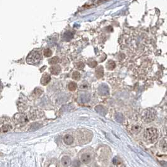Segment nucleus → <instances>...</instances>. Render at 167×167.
Segmentation results:
<instances>
[{
    "instance_id": "nucleus-1",
    "label": "nucleus",
    "mask_w": 167,
    "mask_h": 167,
    "mask_svg": "<svg viewBox=\"0 0 167 167\" xmlns=\"http://www.w3.org/2000/svg\"><path fill=\"white\" fill-rule=\"evenodd\" d=\"M158 130L154 128H150L144 131V138L146 142L149 143H153L158 138Z\"/></svg>"
},
{
    "instance_id": "nucleus-2",
    "label": "nucleus",
    "mask_w": 167,
    "mask_h": 167,
    "mask_svg": "<svg viewBox=\"0 0 167 167\" xmlns=\"http://www.w3.org/2000/svg\"><path fill=\"white\" fill-rule=\"evenodd\" d=\"M41 60V52L38 50H32L26 57V62L28 64L34 65L38 63Z\"/></svg>"
},
{
    "instance_id": "nucleus-3",
    "label": "nucleus",
    "mask_w": 167,
    "mask_h": 167,
    "mask_svg": "<svg viewBox=\"0 0 167 167\" xmlns=\"http://www.w3.org/2000/svg\"><path fill=\"white\" fill-rule=\"evenodd\" d=\"M156 117L155 110L152 109H148L143 112V118L146 122H150L154 120Z\"/></svg>"
},
{
    "instance_id": "nucleus-4",
    "label": "nucleus",
    "mask_w": 167,
    "mask_h": 167,
    "mask_svg": "<svg viewBox=\"0 0 167 167\" xmlns=\"http://www.w3.org/2000/svg\"><path fill=\"white\" fill-rule=\"evenodd\" d=\"M14 120L17 123H23V122H26L28 120H27L26 116L23 114H18L14 116Z\"/></svg>"
},
{
    "instance_id": "nucleus-5",
    "label": "nucleus",
    "mask_w": 167,
    "mask_h": 167,
    "mask_svg": "<svg viewBox=\"0 0 167 167\" xmlns=\"http://www.w3.org/2000/svg\"><path fill=\"white\" fill-rule=\"evenodd\" d=\"M51 79V77H50V75L47 73L44 74L42 76L41 78V84L44 86H46V84L49 83V82L50 81Z\"/></svg>"
},
{
    "instance_id": "nucleus-6",
    "label": "nucleus",
    "mask_w": 167,
    "mask_h": 167,
    "mask_svg": "<svg viewBox=\"0 0 167 167\" xmlns=\"http://www.w3.org/2000/svg\"><path fill=\"white\" fill-rule=\"evenodd\" d=\"M51 73L54 75H58L60 72L61 68L59 66H52L50 68Z\"/></svg>"
},
{
    "instance_id": "nucleus-7",
    "label": "nucleus",
    "mask_w": 167,
    "mask_h": 167,
    "mask_svg": "<svg viewBox=\"0 0 167 167\" xmlns=\"http://www.w3.org/2000/svg\"><path fill=\"white\" fill-rule=\"evenodd\" d=\"M64 142L67 145H70L74 142V138L70 134H66L64 138Z\"/></svg>"
},
{
    "instance_id": "nucleus-8",
    "label": "nucleus",
    "mask_w": 167,
    "mask_h": 167,
    "mask_svg": "<svg viewBox=\"0 0 167 167\" xmlns=\"http://www.w3.org/2000/svg\"><path fill=\"white\" fill-rule=\"evenodd\" d=\"M81 160L84 163H89L91 161V156L88 153L83 154L81 156Z\"/></svg>"
},
{
    "instance_id": "nucleus-9",
    "label": "nucleus",
    "mask_w": 167,
    "mask_h": 167,
    "mask_svg": "<svg viewBox=\"0 0 167 167\" xmlns=\"http://www.w3.org/2000/svg\"><path fill=\"white\" fill-rule=\"evenodd\" d=\"M96 77L98 78H100L101 77H102L103 75H104V69H103V67L102 66H99L96 70Z\"/></svg>"
},
{
    "instance_id": "nucleus-10",
    "label": "nucleus",
    "mask_w": 167,
    "mask_h": 167,
    "mask_svg": "<svg viewBox=\"0 0 167 167\" xmlns=\"http://www.w3.org/2000/svg\"><path fill=\"white\" fill-rule=\"evenodd\" d=\"M61 162H62V164H63L64 166H69L70 164L71 160L69 157L66 156H64L63 158H62Z\"/></svg>"
},
{
    "instance_id": "nucleus-11",
    "label": "nucleus",
    "mask_w": 167,
    "mask_h": 167,
    "mask_svg": "<svg viewBox=\"0 0 167 167\" xmlns=\"http://www.w3.org/2000/svg\"><path fill=\"white\" fill-rule=\"evenodd\" d=\"M113 164L115 165H117L118 167H125V166L122 164V162H121V160H120V158H118L117 156L114 157L113 159Z\"/></svg>"
},
{
    "instance_id": "nucleus-12",
    "label": "nucleus",
    "mask_w": 167,
    "mask_h": 167,
    "mask_svg": "<svg viewBox=\"0 0 167 167\" xmlns=\"http://www.w3.org/2000/svg\"><path fill=\"white\" fill-rule=\"evenodd\" d=\"M68 89H69L70 91H74L77 89V84H76V82H72L70 83H69L68 86Z\"/></svg>"
},
{
    "instance_id": "nucleus-13",
    "label": "nucleus",
    "mask_w": 167,
    "mask_h": 167,
    "mask_svg": "<svg viewBox=\"0 0 167 167\" xmlns=\"http://www.w3.org/2000/svg\"><path fill=\"white\" fill-rule=\"evenodd\" d=\"M116 67V64H115L114 62L112 60H109V62L107 63V68L109 70H112L115 68Z\"/></svg>"
},
{
    "instance_id": "nucleus-14",
    "label": "nucleus",
    "mask_w": 167,
    "mask_h": 167,
    "mask_svg": "<svg viewBox=\"0 0 167 167\" xmlns=\"http://www.w3.org/2000/svg\"><path fill=\"white\" fill-rule=\"evenodd\" d=\"M58 61H59V58L58 57H54L49 60L48 63L51 65H55L58 63Z\"/></svg>"
},
{
    "instance_id": "nucleus-15",
    "label": "nucleus",
    "mask_w": 167,
    "mask_h": 167,
    "mask_svg": "<svg viewBox=\"0 0 167 167\" xmlns=\"http://www.w3.org/2000/svg\"><path fill=\"white\" fill-rule=\"evenodd\" d=\"M161 145H162V148L164 150L167 151V138H164L163 139V140H162Z\"/></svg>"
},
{
    "instance_id": "nucleus-16",
    "label": "nucleus",
    "mask_w": 167,
    "mask_h": 167,
    "mask_svg": "<svg viewBox=\"0 0 167 167\" xmlns=\"http://www.w3.org/2000/svg\"><path fill=\"white\" fill-rule=\"evenodd\" d=\"M12 129V126L8 124H5L2 126V130L3 132H7V131H9L10 130H11Z\"/></svg>"
},
{
    "instance_id": "nucleus-17",
    "label": "nucleus",
    "mask_w": 167,
    "mask_h": 167,
    "mask_svg": "<svg viewBox=\"0 0 167 167\" xmlns=\"http://www.w3.org/2000/svg\"><path fill=\"white\" fill-rule=\"evenodd\" d=\"M72 77L74 80H78L80 78V74L79 72L78 71H76L73 73L72 74Z\"/></svg>"
},
{
    "instance_id": "nucleus-18",
    "label": "nucleus",
    "mask_w": 167,
    "mask_h": 167,
    "mask_svg": "<svg viewBox=\"0 0 167 167\" xmlns=\"http://www.w3.org/2000/svg\"><path fill=\"white\" fill-rule=\"evenodd\" d=\"M52 50L50 49L46 48L44 50V55H45V57H50L52 55Z\"/></svg>"
},
{
    "instance_id": "nucleus-19",
    "label": "nucleus",
    "mask_w": 167,
    "mask_h": 167,
    "mask_svg": "<svg viewBox=\"0 0 167 167\" xmlns=\"http://www.w3.org/2000/svg\"><path fill=\"white\" fill-rule=\"evenodd\" d=\"M72 166H73V167H80V162L78 160H76L74 161L73 163H72Z\"/></svg>"
},
{
    "instance_id": "nucleus-20",
    "label": "nucleus",
    "mask_w": 167,
    "mask_h": 167,
    "mask_svg": "<svg viewBox=\"0 0 167 167\" xmlns=\"http://www.w3.org/2000/svg\"><path fill=\"white\" fill-rule=\"evenodd\" d=\"M84 66H84V64L82 62H79L77 64V67H78V69H80V70L82 69V68H84Z\"/></svg>"
},
{
    "instance_id": "nucleus-21",
    "label": "nucleus",
    "mask_w": 167,
    "mask_h": 167,
    "mask_svg": "<svg viewBox=\"0 0 167 167\" xmlns=\"http://www.w3.org/2000/svg\"><path fill=\"white\" fill-rule=\"evenodd\" d=\"M141 129H142V128H141L140 126H134V127L133 128V130H133L134 132H138L139 131H140Z\"/></svg>"
},
{
    "instance_id": "nucleus-22",
    "label": "nucleus",
    "mask_w": 167,
    "mask_h": 167,
    "mask_svg": "<svg viewBox=\"0 0 167 167\" xmlns=\"http://www.w3.org/2000/svg\"><path fill=\"white\" fill-rule=\"evenodd\" d=\"M88 65L91 67H95L97 65V62L96 61L92 60L90 62V63H88Z\"/></svg>"
},
{
    "instance_id": "nucleus-23",
    "label": "nucleus",
    "mask_w": 167,
    "mask_h": 167,
    "mask_svg": "<svg viewBox=\"0 0 167 167\" xmlns=\"http://www.w3.org/2000/svg\"><path fill=\"white\" fill-rule=\"evenodd\" d=\"M161 164L163 165V166L167 167V163L165 162H161Z\"/></svg>"
},
{
    "instance_id": "nucleus-24",
    "label": "nucleus",
    "mask_w": 167,
    "mask_h": 167,
    "mask_svg": "<svg viewBox=\"0 0 167 167\" xmlns=\"http://www.w3.org/2000/svg\"><path fill=\"white\" fill-rule=\"evenodd\" d=\"M166 134H167V128H166Z\"/></svg>"
}]
</instances>
